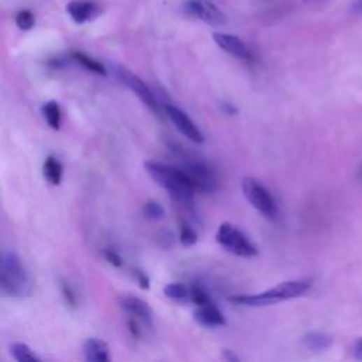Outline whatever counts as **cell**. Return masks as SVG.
Listing matches in <instances>:
<instances>
[{
  "instance_id": "obj_1",
  "label": "cell",
  "mask_w": 362,
  "mask_h": 362,
  "mask_svg": "<svg viewBox=\"0 0 362 362\" xmlns=\"http://www.w3.org/2000/svg\"><path fill=\"white\" fill-rule=\"evenodd\" d=\"M145 167L150 177L174 201L189 203L193 200L197 189L184 170L157 161H146Z\"/></svg>"
},
{
  "instance_id": "obj_2",
  "label": "cell",
  "mask_w": 362,
  "mask_h": 362,
  "mask_svg": "<svg viewBox=\"0 0 362 362\" xmlns=\"http://www.w3.org/2000/svg\"><path fill=\"white\" fill-rule=\"evenodd\" d=\"M313 282L310 279H298L283 282L266 291L258 294H235L228 297V301L233 305L251 306V307H266L272 306L280 301H286L290 298H296L307 293L312 287Z\"/></svg>"
},
{
  "instance_id": "obj_3",
  "label": "cell",
  "mask_w": 362,
  "mask_h": 362,
  "mask_svg": "<svg viewBox=\"0 0 362 362\" xmlns=\"http://www.w3.org/2000/svg\"><path fill=\"white\" fill-rule=\"evenodd\" d=\"M0 287L9 297H26L33 290V280L16 252H5L0 262Z\"/></svg>"
},
{
  "instance_id": "obj_4",
  "label": "cell",
  "mask_w": 362,
  "mask_h": 362,
  "mask_svg": "<svg viewBox=\"0 0 362 362\" xmlns=\"http://www.w3.org/2000/svg\"><path fill=\"white\" fill-rule=\"evenodd\" d=\"M215 239L225 251L235 256L252 258L258 254V248L254 245L252 240L242 231L229 222L219 225Z\"/></svg>"
},
{
  "instance_id": "obj_5",
  "label": "cell",
  "mask_w": 362,
  "mask_h": 362,
  "mask_svg": "<svg viewBox=\"0 0 362 362\" xmlns=\"http://www.w3.org/2000/svg\"><path fill=\"white\" fill-rule=\"evenodd\" d=\"M242 193L249 204L265 218L276 219L279 208L269 190L254 177L242 178Z\"/></svg>"
},
{
  "instance_id": "obj_6",
  "label": "cell",
  "mask_w": 362,
  "mask_h": 362,
  "mask_svg": "<svg viewBox=\"0 0 362 362\" xmlns=\"http://www.w3.org/2000/svg\"><path fill=\"white\" fill-rule=\"evenodd\" d=\"M112 73L116 77V80L124 84L125 87H128L133 94H136L139 96V99L154 113H159L160 110V105H159V99L156 98V95L153 94V91L138 77L135 75L132 71H129L126 67L124 66H117V64H112Z\"/></svg>"
},
{
  "instance_id": "obj_7",
  "label": "cell",
  "mask_w": 362,
  "mask_h": 362,
  "mask_svg": "<svg viewBox=\"0 0 362 362\" xmlns=\"http://www.w3.org/2000/svg\"><path fill=\"white\" fill-rule=\"evenodd\" d=\"M183 8L190 16L211 26H221L226 22L225 15L208 0H186Z\"/></svg>"
},
{
  "instance_id": "obj_8",
  "label": "cell",
  "mask_w": 362,
  "mask_h": 362,
  "mask_svg": "<svg viewBox=\"0 0 362 362\" xmlns=\"http://www.w3.org/2000/svg\"><path fill=\"white\" fill-rule=\"evenodd\" d=\"M164 110L167 113V116L170 117V120L173 122V125L177 128V131L180 133H183L187 139L193 140L194 143H203L204 142V136L200 132V129L196 126V124L193 120L187 116V113H184L181 109H178L174 105H164Z\"/></svg>"
},
{
  "instance_id": "obj_9",
  "label": "cell",
  "mask_w": 362,
  "mask_h": 362,
  "mask_svg": "<svg viewBox=\"0 0 362 362\" xmlns=\"http://www.w3.org/2000/svg\"><path fill=\"white\" fill-rule=\"evenodd\" d=\"M184 171L189 174L190 180L193 181L194 187L197 191H204V193H211L217 187V180L214 177V173L211 168L201 161H190L186 164Z\"/></svg>"
},
{
  "instance_id": "obj_10",
  "label": "cell",
  "mask_w": 362,
  "mask_h": 362,
  "mask_svg": "<svg viewBox=\"0 0 362 362\" xmlns=\"http://www.w3.org/2000/svg\"><path fill=\"white\" fill-rule=\"evenodd\" d=\"M119 305L126 314L140 320L145 327L153 328V312L146 301L133 296H124L119 298Z\"/></svg>"
},
{
  "instance_id": "obj_11",
  "label": "cell",
  "mask_w": 362,
  "mask_h": 362,
  "mask_svg": "<svg viewBox=\"0 0 362 362\" xmlns=\"http://www.w3.org/2000/svg\"><path fill=\"white\" fill-rule=\"evenodd\" d=\"M212 38H214L215 44L225 52H228L239 59H244V61H252L254 59L251 50L247 47V44L242 40L238 38L236 36L225 34V33H214Z\"/></svg>"
},
{
  "instance_id": "obj_12",
  "label": "cell",
  "mask_w": 362,
  "mask_h": 362,
  "mask_svg": "<svg viewBox=\"0 0 362 362\" xmlns=\"http://www.w3.org/2000/svg\"><path fill=\"white\" fill-rule=\"evenodd\" d=\"M67 13L75 23L82 24L94 20L101 13V9L89 0H73L67 5Z\"/></svg>"
},
{
  "instance_id": "obj_13",
  "label": "cell",
  "mask_w": 362,
  "mask_h": 362,
  "mask_svg": "<svg viewBox=\"0 0 362 362\" xmlns=\"http://www.w3.org/2000/svg\"><path fill=\"white\" fill-rule=\"evenodd\" d=\"M194 320L201 326L207 328H215V327H222L226 324L224 314L221 310L210 301L207 305L197 306L194 312Z\"/></svg>"
},
{
  "instance_id": "obj_14",
  "label": "cell",
  "mask_w": 362,
  "mask_h": 362,
  "mask_svg": "<svg viewBox=\"0 0 362 362\" xmlns=\"http://www.w3.org/2000/svg\"><path fill=\"white\" fill-rule=\"evenodd\" d=\"M84 355L87 361L91 362H106L110 361L109 347L101 338H88L84 342Z\"/></svg>"
},
{
  "instance_id": "obj_15",
  "label": "cell",
  "mask_w": 362,
  "mask_h": 362,
  "mask_svg": "<svg viewBox=\"0 0 362 362\" xmlns=\"http://www.w3.org/2000/svg\"><path fill=\"white\" fill-rule=\"evenodd\" d=\"M43 173L45 180L52 186H58L63 180V164L52 156H48L44 161Z\"/></svg>"
},
{
  "instance_id": "obj_16",
  "label": "cell",
  "mask_w": 362,
  "mask_h": 362,
  "mask_svg": "<svg viewBox=\"0 0 362 362\" xmlns=\"http://www.w3.org/2000/svg\"><path fill=\"white\" fill-rule=\"evenodd\" d=\"M43 116L51 129L58 131L59 126H61V109H59V105L57 102H47L43 106Z\"/></svg>"
},
{
  "instance_id": "obj_17",
  "label": "cell",
  "mask_w": 362,
  "mask_h": 362,
  "mask_svg": "<svg viewBox=\"0 0 362 362\" xmlns=\"http://www.w3.org/2000/svg\"><path fill=\"white\" fill-rule=\"evenodd\" d=\"M333 340L324 333H310L303 338V344L310 351H324L331 345Z\"/></svg>"
},
{
  "instance_id": "obj_18",
  "label": "cell",
  "mask_w": 362,
  "mask_h": 362,
  "mask_svg": "<svg viewBox=\"0 0 362 362\" xmlns=\"http://www.w3.org/2000/svg\"><path fill=\"white\" fill-rule=\"evenodd\" d=\"M166 297L178 301V303H187L190 301V289L183 283H168L164 287Z\"/></svg>"
},
{
  "instance_id": "obj_19",
  "label": "cell",
  "mask_w": 362,
  "mask_h": 362,
  "mask_svg": "<svg viewBox=\"0 0 362 362\" xmlns=\"http://www.w3.org/2000/svg\"><path fill=\"white\" fill-rule=\"evenodd\" d=\"M71 58L74 59V61H77L80 66H82L84 68H87L88 71H92V73H95V74H98V75H103V77L106 75L105 67H103L101 63H98L96 59L91 58L89 55H87V54H84V52L75 51V52L71 54Z\"/></svg>"
},
{
  "instance_id": "obj_20",
  "label": "cell",
  "mask_w": 362,
  "mask_h": 362,
  "mask_svg": "<svg viewBox=\"0 0 362 362\" xmlns=\"http://www.w3.org/2000/svg\"><path fill=\"white\" fill-rule=\"evenodd\" d=\"M10 354L16 361H20V362H23V361H40V358L31 351V348L26 344H22V342L12 344Z\"/></svg>"
},
{
  "instance_id": "obj_21",
  "label": "cell",
  "mask_w": 362,
  "mask_h": 362,
  "mask_svg": "<svg viewBox=\"0 0 362 362\" xmlns=\"http://www.w3.org/2000/svg\"><path fill=\"white\" fill-rule=\"evenodd\" d=\"M197 240H198L197 232L189 224L181 225V229H180V242L181 244H183L186 248H190L197 244Z\"/></svg>"
},
{
  "instance_id": "obj_22",
  "label": "cell",
  "mask_w": 362,
  "mask_h": 362,
  "mask_svg": "<svg viewBox=\"0 0 362 362\" xmlns=\"http://www.w3.org/2000/svg\"><path fill=\"white\" fill-rule=\"evenodd\" d=\"M190 301H191V303H194L196 306H203V305L210 303V301H212V300H211V297H210V294L207 293L205 289H203L198 284H194L190 289Z\"/></svg>"
},
{
  "instance_id": "obj_23",
  "label": "cell",
  "mask_w": 362,
  "mask_h": 362,
  "mask_svg": "<svg viewBox=\"0 0 362 362\" xmlns=\"http://www.w3.org/2000/svg\"><path fill=\"white\" fill-rule=\"evenodd\" d=\"M143 215L149 219H161L164 217V208L157 201H147L143 205Z\"/></svg>"
},
{
  "instance_id": "obj_24",
  "label": "cell",
  "mask_w": 362,
  "mask_h": 362,
  "mask_svg": "<svg viewBox=\"0 0 362 362\" xmlns=\"http://www.w3.org/2000/svg\"><path fill=\"white\" fill-rule=\"evenodd\" d=\"M16 24L20 30H30L34 27L36 24V19H34V15L30 12V10H22L17 13L16 16Z\"/></svg>"
},
{
  "instance_id": "obj_25",
  "label": "cell",
  "mask_w": 362,
  "mask_h": 362,
  "mask_svg": "<svg viewBox=\"0 0 362 362\" xmlns=\"http://www.w3.org/2000/svg\"><path fill=\"white\" fill-rule=\"evenodd\" d=\"M61 291H63V296H64V298L67 301V305L71 306V307H75L77 306V297H75V294H74V291H73V289L70 287L68 283L63 282Z\"/></svg>"
},
{
  "instance_id": "obj_26",
  "label": "cell",
  "mask_w": 362,
  "mask_h": 362,
  "mask_svg": "<svg viewBox=\"0 0 362 362\" xmlns=\"http://www.w3.org/2000/svg\"><path fill=\"white\" fill-rule=\"evenodd\" d=\"M140 324H143L140 320L135 319V317H131L128 320V327H129V331L131 334L135 337V338H142V334H143V330L140 328ZM145 326V324H143Z\"/></svg>"
},
{
  "instance_id": "obj_27",
  "label": "cell",
  "mask_w": 362,
  "mask_h": 362,
  "mask_svg": "<svg viewBox=\"0 0 362 362\" xmlns=\"http://www.w3.org/2000/svg\"><path fill=\"white\" fill-rule=\"evenodd\" d=\"M103 255H105V259L110 263V265H113L115 268H120V266H124V259L119 256V254H116L115 251H112V249H106L105 252H103Z\"/></svg>"
},
{
  "instance_id": "obj_28",
  "label": "cell",
  "mask_w": 362,
  "mask_h": 362,
  "mask_svg": "<svg viewBox=\"0 0 362 362\" xmlns=\"http://www.w3.org/2000/svg\"><path fill=\"white\" fill-rule=\"evenodd\" d=\"M135 276H136V279H138L139 286H140L143 290H147V289L150 287V279H149V276H147L145 272H142V270H135Z\"/></svg>"
},
{
  "instance_id": "obj_29",
  "label": "cell",
  "mask_w": 362,
  "mask_h": 362,
  "mask_svg": "<svg viewBox=\"0 0 362 362\" xmlns=\"http://www.w3.org/2000/svg\"><path fill=\"white\" fill-rule=\"evenodd\" d=\"M352 355L356 358V359H361L362 361V338L358 340L354 347H352Z\"/></svg>"
},
{
  "instance_id": "obj_30",
  "label": "cell",
  "mask_w": 362,
  "mask_h": 362,
  "mask_svg": "<svg viewBox=\"0 0 362 362\" xmlns=\"http://www.w3.org/2000/svg\"><path fill=\"white\" fill-rule=\"evenodd\" d=\"M222 356H224V359H226V361H232V362L239 361V356H238V355H233V352H232V351H229V349H225Z\"/></svg>"
},
{
  "instance_id": "obj_31",
  "label": "cell",
  "mask_w": 362,
  "mask_h": 362,
  "mask_svg": "<svg viewBox=\"0 0 362 362\" xmlns=\"http://www.w3.org/2000/svg\"><path fill=\"white\" fill-rule=\"evenodd\" d=\"M352 9L356 12V13H361L362 15V0H356V2L354 3Z\"/></svg>"
}]
</instances>
